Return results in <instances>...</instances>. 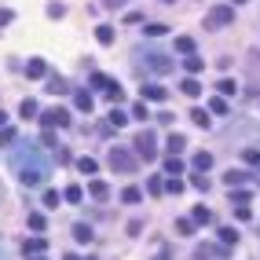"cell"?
I'll return each instance as SVG.
<instances>
[{
    "label": "cell",
    "instance_id": "cell-48",
    "mask_svg": "<svg viewBox=\"0 0 260 260\" xmlns=\"http://www.w3.org/2000/svg\"><path fill=\"white\" fill-rule=\"evenodd\" d=\"M92 260H96V256H92Z\"/></svg>",
    "mask_w": 260,
    "mask_h": 260
},
{
    "label": "cell",
    "instance_id": "cell-44",
    "mask_svg": "<svg viewBox=\"0 0 260 260\" xmlns=\"http://www.w3.org/2000/svg\"><path fill=\"white\" fill-rule=\"evenodd\" d=\"M0 128H8V114L4 110H0Z\"/></svg>",
    "mask_w": 260,
    "mask_h": 260
},
{
    "label": "cell",
    "instance_id": "cell-30",
    "mask_svg": "<svg viewBox=\"0 0 260 260\" xmlns=\"http://www.w3.org/2000/svg\"><path fill=\"white\" fill-rule=\"evenodd\" d=\"M96 37H99V44H114V30H110V26H99Z\"/></svg>",
    "mask_w": 260,
    "mask_h": 260
},
{
    "label": "cell",
    "instance_id": "cell-3",
    "mask_svg": "<svg viewBox=\"0 0 260 260\" xmlns=\"http://www.w3.org/2000/svg\"><path fill=\"white\" fill-rule=\"evenodd\" d=\"M92 88H103L110 103H121V99H125V96H121V85H117V81H110L106 74H92Z\"/></svg>",
    "mask_w": 260,
    "mask_h": 260
},
{
    "label": "cell",
    "instance_id": "cell-17",
    "mask_svg": "<svg viewBox=\"0 0 260 260\" xmlns=\"http://www.w3.org/2000/svg\"><path fill=\"white\" fill-rule=\"evenodd\" d=\"M176 52L180 55H194V37H180L176 41Z\"/></svg>",
    "mask_w": 260,
    "mask_h": 260
},
{
    "label": "cell",
    "instance_id": "cell-45",
    "mask_svg": "<svg viewBox=\"0 0 260 260\" xmlns=\"http://www.w3.org/2000/svg\"><path fill=\"white\" fill-rule=\"evenodd\" d=\"M231 4H245V0H231Z\"/></svg>",
    "mask_w": 260,
    "mask_h": 260
},
{
    "label": "cell",
    "instance_id": "cell-12",
    "mask_svg": "<svg viewBox=\"0 0 260 260\" xmlns=\"http://www.w3.org/2000/svg\"><path fill=\"white\" fill-rule=\"evenodd\" d=\"M245 180H249V176H245L242 169H234V172L227 169V172H223V183H227V187H238V183H245Z\"/></svg>",
    "mask_w": 260,
    "mask_h": 260
},
{
    "label": "cell",
    "instance_id": "cell-22",
    "mask_svg": "<svg viewBox=\"0 0 260 260\" xmlns=\"http://www.w3.org/2000/svg\"><path fill=\"white\" fill-rule=\"evenodd\" d=\"M234 92H238V85H234L231 77H223V81H220V96L227 99V96H234Z\"/></svg>",
    "mask_w": 260,
    "mask_h": 260
},
{
    "label": "cell",
    "instance_id": "cell-19",
    "mask_svg": "<svg viewBox=\"0 0 260 260\" xmlns=\"http://www.w3.org/2000/svg\"><path fill=\"white\" fill-rule=\"evenodd\" d=\"M74 238H77V242H92V227H88V223H77V227H74Z\"/></svg>",
    "mask_w": 260,
    "mask_h": 260
},
{
    "label": "cell",
    "instance_id": "cell-43",
    "mask_svg": "<svg viewBox=\"0 0 260 260\" xmlns=\"http://www.w3.org/2000/svg\"><path fill=\"white\" fill-rule=\"evenodd\" d=\"M125 4V0H106V8H121Z\"/></svg>",
    "mask_w": 260,
    "mask_h": 260
},
{
    "label": "cell",
    "instance_id": "cell-6",
    "mask_svg": "<svg viewBox=\"0 0 260 260\" xmlns=\"http://www.w3.org/2000/svg\"><path fill=\"white\" fill-rule=\"evenodd\" d=\"M110 165H114L117 172H132V169H136V158H128V150L114 147V150H110Z\"/></svg>",
    "mask_w": 260,
    "mask_h": 260
},
{
    "label": "cell",
    "instance_id": "cell-37",
    "mask_svg": "<svg viewBox=\"0 0 260 260\" xmlns=\"http://www.w3.org/2000/svg\"><path fill=\"white\" fill-rule=\"evenodd\" d=\"M48 88L52 92H66V81L63 77H48Z\"/></svg>",
    "mask_w": 260,
    "mask_h": 260
},
{
    "label": "cell",
    "instance_id": "cell-47",
    "mask_svg": "<svg viewBox=\"0 0 260 260\" xmlns=\"http://www.w3.org/2000/svg\"><path fill=\"white\" fill-rule=\"evenodd\" d=\"M66 260H81V256H66Z\"/></svg>",
    "mask_w": 260,
    "mask_h": 260
},
{
    "label": "cell",
    "instance_id": "cell-15",
    "mask_svg": "<svg viewBox=\"0 0 260 260\" xmlns=\"http://www.w3.org/2000/svg\"><path fill=\"white\" fill-rule=\"evenodd\" d=\"M194 169H198V172L205 176V172L212 169V154H194Z\"/></svg>",
    "mask_w": 260,
    "mask_h": 260
},
{
    "label": "cell",
    "instance_id": "cell-39",
    "mask_svg": "<svg viewBox=\"0 0 260 260\" xmlns=\"http://www.w3.org/2000/svg\"><path fill=\"white\" fill-rule=\"evenodd\" d=\"M63 198H66V202H81V187H70Z\"/></svg>",
    "mask_w": 260,
    "mask_h": 260
},
{
    "label": "cell",
    "instance_id": "cell-40",
    "mask_svg": "<svg viewBox=\"0 0 260 260\" xmlns=\"http://www.w3.org/2000/svg\"><path fill=\"white\" fill-rule=\"evenodd\" d=\"M48 15H52V19H63V15H66V8H63V4H52V8H48Z\"/></svg>",
    "mask_w": 260,
    "mask_h": 260
},
{
    "label": "cell",
    "instance_id": "cell-33",
    "mask_svg": "<svg viewBox=\"0 0 260 260\" xmlns=\"http://www.w3.org/2000/svg\"><path fill=\"white\" fill-rule=\"evenodd\" d=\"M8 143H15V128H0V147H8Z\"/></svg>",
    "mask_w": 260,
    "mask_h": 260
},
{
    "label": "cell",
    "instance_id": "cell-9",
    "mask_svg": "<svg viewBox=\"0 0 260 260\" xmlns=\"http://www.w3.org/2000/svg\"><path fill=\"white\" fill-rule=\"evenodd\" d=\"M44 249H48V242H44V238H30V242H22V253H26V256H41Z\"/></svg>",
    "mask_w": 260,
    "mask_h": 260
},
{
    "label": "cell",
    "instance_id": "cell-24",
    "mask_svg": "<svg viewBox=\"0 0 260 260\" xmlns=\"http://www.w3.org/2000/svg\"><path fill=\"white\" fill-rule=\"evenodd\" d=\"M77 169H81V172H88V176H96L99 165H96V158H81V161H77Z\"/></svg>",
    "mask_w": 260,
    "mask_h": 260
},
{
    "label": "cell",
    "instance_id": "cell-31",
    "mask_svg": "<svg viewBox=\"0 0 260 260\" xmlns=\"http://www.w3.org/2000/svg\"><path fill=\"white\" fill-rule=\"evenodd\" d=\"M183 92H187V96H202V85H198V81L191 77V81H183V85H180Z\"/></svg>",
    "mask_w": 260,
    "mask_h": 260
},
{
    "label": "cell",
    "instance_id": "cell-41",
    "mask_svg": "<svg viewBox=\"0 0 260 260\" xmlns=\"http://www.w3.org/2000/svg\"><path fill=\"white\" fill-rule=\"evenodd\" d=\"M245 165H260V150H245Z\"/></svg>",
    "mask_w": 260,
    "mask_h": 260
},
{
    "label": "cell",
    "instance_id": "cell-5",
    "mask_svg": "<svg viewBox=\"0 0 260 260\" xmlns=\"http://www.w3.org/2000/svg\"><path fill=\"white\" fill-rule=\"evenodd\" d=\"M136 150L143 154V161L158 158V154H154V150H158V139H154V132H139V139H136Z\"/></svg>",
    "mask_w": 260,
    "mask_h": 260
},
{
    "label": "cell",
    "instance_id": "cell-13",
    "mask_svg": "<svg viewBox=\"0 0 260 260\" xmlns=\"http://www.w3.org/2000/svg\"><path fill=\"white\" fill-rule=\"evenodd\" d=\"M74 106H77V110H85V114H92V92H77Z\"/></svg>",
    "mask_w": 260,
    "mask_h": 260
},
{
    "label": "cell",
    "instance_id": "cell-1",
    "mask_svg": "<svg viewBox=\"0 0 260 260\" xmlns=\"http://www.w3.org/2000/svg\"><path fill=\"white\" fill-rule=\"evenodd\" d=\"M11 165H15V172L22 176V187H44L48 183V158L37 154L33 143H22L19 154L11 158Z\"/></svg>",
    "mask_w": 260,
    "mask_h": 260
},
{
    "label": "cell",
    "instance_id": "cell-11",
    "mask_svg": "<svg viewBox=\"0 0 260 260\" xmlns=\"http://www.w3.org/2000/svg\"><path fill=\"white\" fill-rule=\"evenodd\" d=\"M19 114H22V121H30V117H41V106H37V99H22Z\"/></svg>",
    "mask_w": 260,
    "mask_h": 260
},
{
    "label": "cell",
    "instance_id": "cell-42",
    "mask_svg": "<svg viewBox=\"0 0 260 260\" xmlns=\"http://www.w3.org/2000/svg\"><path fill=\"white\" fill-rule=\"evenodd\" d=\"M11 19H15V15H11V11H8V8H4V11H0V26H8V22H11Z\"/></svg>",
    "mask_w": 260,
    "mask_h": 260
},
{
    "label": "cell",
    "instance_id": "cell-32",
    "mask_svg": "<svg viewBox=\"0 0 260 260\" xmlns=\"http://www.w3.org/2000/svg\"><path fill=\"white\" fill-rule=\"evenodd\" d=\"M132 117H139V121H147V117H150V110H147V103H143V99L132 106Z\"/></svg>",
    "mask_w": 260,
    "mask_h": 260
},
{
    "label": "cell",
    "instance_id": "cell-36",
    "mask_svg": "<svg viewBox=\"0 0 260 260\" xmlns=\"http://www.w3.org/2000/svg\"><path fill=\"white\" fill-rule=\"evenodd\" d=\"M176 231H180V234H191V231H194V220H176Z\"/></svg>",
    "mask_w": 260,
    "mask_h": 260
},
{
    "label": "cell",
    "instance_id": "cell-29",
    "mask_svg": "<svg viewBox=\"0 0 260 260\" xmlns=\"http://www.w3.org/2000/svg\"><path fill=\"white\" fill-rule=\"evenodd\" d=\"M187 74H202V59H194V55H187V63H183Z\"/></svg>",
    "mask_w": 260,
    "mask_h": 260
},
{
    "label": "cell",
    "instance_id": "cell-46",
    "mask_svg": "<svg viewBox=\"0 0 260 260\" xmlns=\"http://www.w3.org/2000/svg\"><path fill=\"white\" fill-rule=\"evenodd\" d=\"M30 260H44V256H30Z\"/></svg>",
    "mask_w": 260,
    "mask_h": 260
},
{
    "label": "cell",
    "instance_id": "cell-35",
    "mask_svg": "<svg viewBox=\"0 0 260 260\" xmlns=\"http://www.w3.org/2000/svg\"><path fill=\"white\" fill-rule=\"evenodd\" d=\"M231 202H234V205H238V209H242L245 202H249V191H234V194H231Z\"/></svg>",
    "mask_w": 260,
    "mask_h": 260
},
{
    "label": "cell",
    "instance_id": "cell-26",
    "mask_svg": "<svg viewBox=\"0 0 260 260\" xmlns=\"http://www.w3.org/2000/svg\"><path fill=\"white\" fill-rule=\"evenodd\" d=\"M125 121H128V117H125L121 110H110V117H106V125H110V128H121Z\"/></svg>",
    "mask_w": 260,
    "mask_h": 260
},
{
    "label": "cell",
    "instance_id": "cell-25",
    "mask_svg": "<svg viewBox=\"0 0 260 260\" xmlns=\"http://www.w3.org/2000/svg\"><path fill=\"white\" fill-rule=\"evenodd\" d=\"M209 114H227V99H223V96H216V99L209 103Z\"/></svg>",
    "mask_w": 260,
    "mask_h": 260
},
{
    "label": "cell",
    "instance_id": "cell-7",
    "mask_svg": "<svg viewBox=\"0 0 260 260\" xmlns=\"http://www.w3.org/2000/svg\"><path fill=\"white\" fill-rule=\"evenodd\" d=\"M147 70H150V74H169L172 63H169V59H161V55H147Z\"/></svg>",
    "mask_w": 260,
    "mask_h": 260
},
{
    "label": "cell",
    "instance_id": "cell-10",
    "mask_svg": "<svg viewBox=\"0 0 260 260\" xmlns=\"http://www.w3.org/2000/svg\"><path fill=\"white\" fill-rule=\"evenodd\" d=\"M143 99H154V103H161V99H169V92H165L161 85H143V92H139Z\"/></svg>",
    "mask_w": 260,
    "mask_h": 260
},
{
    "label": "cell",
    "instance_id": "cell-4",
    "mask_svg": "<svg viewBox=\"0 0 260 260\" xmlns=\"http://www.w3.org/2000/svg\"><path fill=\"white\" fill-rule=\"evenodd\" d=\"M231 19H234V8H212L205 15V30H220V26H227Z\"/></svg>",
    "mask_w": 260,
    "mask_h": 260
},
{
    "label": "cell",
    "instance_id": "cell-21",
    "mask_svg": "<svg viewBox=\"0 0 260 260\" xmlns=\"http://www.w3.org/2000/svg\"><path fill=\"white\" fill-rule=\"evenodd\" d=\"M191 117H194V125L209 128V110H202V106H194V110H191Z\"/></svg>",
    "mask_w": 260,
    "mask_h": 260
},
{
    "label": "cell",
    "instance_id": "cell-14",
    "mask_svg": "<svg viewBox=\"0 0 260 260\" xmlns=\"http://www.w3.org/2000/svg\"><path fill=\"white\" fill-rule=\"evenodd\" d=\"M191 220H194V223H212V212H209L205 205H198V209H191Z\"/></svg>",
    "mask_w": 260,
    "mask_h": 260
},
{
    "label": "cell",
    "instance_id": "cell-8",
    "mask_svg": "<svg viewBox=\"0 0 260 260\" xmlns=\"http://www.w3.org/2000/svg\"><path fill=\"white\" fill-rule=\"evenodd\" d=\"M26 77H48V63H44V59H30L26 63Z\"/></svg>",
    "mask_w": 260,
    "mask_h": 260
},
{
    "label": "cell",
    "instance_id": "cell-28",
    "mask_svg": "<svg viewBox=\"0 0 260 260\" xmlns=\"http://www.w3.org/2000/svg\"><path fill=\"white\" fill-rule=\"evenodd\" d=\"M59 202H63L59 191H44V205H48V209H59Z\"/></svg>",
    "mask_w": 260,
    "mask_h": 260
},
{
    "label": "cell",
    "instance_id": "cell-38",
    "mask_svg": "<svg viewBox=\"0 0 260 260\" xmlns=\"http://www.w3.org/2000/svg\"><path fill=\"white\" fill-rule=\"evenodd\" d=\"M165 191H169V194H180V191H183V183H180V180H176V176H172V180L165 183Z\"/></svg>",
    "mask_w": 260,
    "mask_h": 260
},
{
    "label": "cell",
    "instance_id": "cell-34",
    "mask_svg": "<svg viewBox=\"0 0 260 260\" xmlns=\"http://www.w3.org/2000/svg\"><path fill=\"white\" fill-rule=\"evenodd\" d=\"M183 147H187L183 136H169V154H172V150H183Z\"/></svg>",
    "mask_w": 260,
    "mask_h": 260
},
{
    "label": "cell",
    "instance_id": "cell-2",
    "mask_svg": "<svg viewBox=\"0 0 260 260\" xmlns=\"http://www.w3.org/2000/svg\"><path fill=\"white\" fill-rule=\"evenodd\" d=\"M41 125L48 128H63V125H70V110L66 106H48V110H41Z\"/></svg>",
    "mask_w": 260,
    "mask_h": 260
},
{
    "label": "cell",
    "instance_id": "cell-20",
    "mask_svg": "<svg viewBox=\"0 0 260 260\" xmlns=\"http://www.w3.org/2000/svg\"><path fill=\"white\" fill-rule=\"evenodd\" d=\"M220 242L223 245H234V242H238V231H234V227H220Z\"/></svg>",
    "mask_w": 260,
    "mask_h": 260
},
{
    "label": "cell",
    "instance_id": "cell-23",
    "mask_svg": "<svg viewBox=\"0 0 260 260\" xmlns=\"http://www.w3.org/2000/svg\"><path fill=\"white\" fill-rule=\"evenodd\" d=\"M48 227V220H44V212H33L30 216V231H44Z\"/></svg>",
    "mask_w": 260,
    "mask_h": 260
},
{
    "label": "cell",
    "instance_id": "cell-16",
    "mask_svg": "<svg viewBox=\"0 0 260 260\" xmlns=\"http://www.w3.org/2000/svg\"><path fill=\"white\" fill-rule=\"evenodd\" d=\"M92 194H96L99 202H106V198H110V187H106L103 180H92Z\"/></svg>",
    "mask_w": 260,
    "mask_h": 260
},
{
    "label": "cell",
    "instance_id": "cell-18",
    "mask_svg": "<svg viewBox=\"0 0 260 260\" xmlns=\"http://www.w3.org/2000/svg\"><path fill=\"white\" fill-rule=\"evenodd\" d=\"M139 198H143V191H139V187H125V191H121V202H128V205L139 202Z\"/></svg>",
    "mask_w": 260,
    "mask_h": 260
},
{
    "label": "cell",
    "instance_id": "cell-27",
    "mask_svg": "<svg viewBox=\"0 0 260 260\" xmlns=\"http://www.w3.org/2000/svg\"><path fill=\"white\" fill-rule=\"evenodd\" d=\"M165 172H169V176H180V172H183V161H180V158H169V161H165Z\"/></svg>",
    "mask_w": 260,
    "mask_h": 260
}]
</instances>
